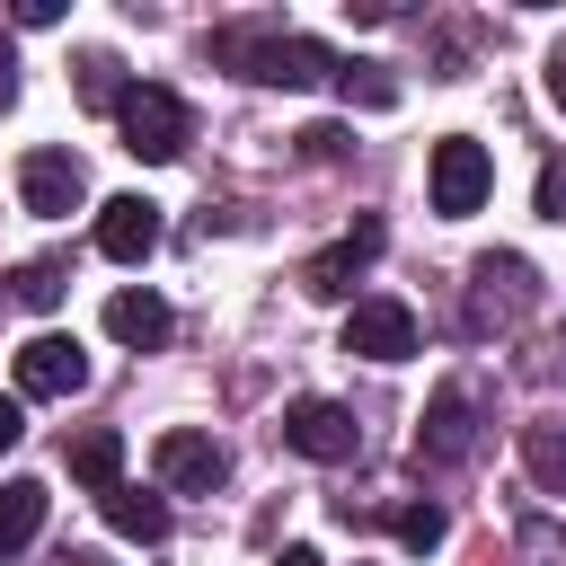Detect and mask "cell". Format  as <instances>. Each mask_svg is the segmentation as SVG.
Masks as SVG:
<instances>
[{
  "label": "cell",
  "instance_id": "cell-1",
  "mask_svg": "<svg viewBox=\"0 0 566 566\" xmlns=\"http://www.w3.org/2000/svg\"><path fill=\"white\" fill-rule=\"evenodd\" d=\"M212 62H230L239 80H265V88L336 80V53H327L318 35H283V27H221V35H212Z\"/></svg>",
  "mask_w": 566,
  "mask_h": 566
},
{
  "label": "cell",
  "instance_id": "cell-2",
  "mask_svg": "<svg viewBox=\"0 0 566 566\" xmlns=\"http://www.w3.org/2000/svg\"><path fill=\"white\" fill-rule=\"evenodd\" d=\"M115 133H124V150H133V159H177V150L195 142V115H186V97H177V88L133 80V88L115 97Z\"/></svg>",
  "mask_w": 566,
  "mask_h": 566
},
{
  "label": "cell",
  "instance_id": "cell-3",
  "mask_svg": "<svg viewBox=\"0 0 566 566\" xmlns=\"http://www.w3.org/2000/svg\"><path fill=\"white\" fill-rule=\"evenodd\" d=\"M469 451H478V389L451 380V389H433V407H424V424H416V460H424V469H460Z\"/></svg>",
  "mask_w": 566,
  "mask_h": 566
},
{
  "label": "cell",
  "instance_id": "cell-4",
  "mask_svg": "<svg viewBox=\"0 0 566 566\" xmlns=\"http://www.w3.org/2000/svg\"><path fill=\"white\" fill-rule=\"evenodd\" d=\"M486 186H495V159H486L469 133L433 142V212H442V221H469V212L486 203Z\"/></svg>",
  "mask_w": 566,
  "mask_h": 566
},
{
  "label": "cell",
  "instance_id": "cell-5",
  "mask_svg": "<svg viewBox=\"0 0 566 566\" xmlns=\"http://www.w3.org/2000/svg\"><path fill=\"white\" fill-rule=\"evenodd\" d=\"M531 301H539V283H531L522 256H478V265H469V327H478V336H486V327H513Z\"/></svg>",
  "mask_w": 566,
  "mask_h": 566
},
{
  "label": "cell",
  "instance_id": "cell-6",
  "mask_svg": "<svg viewBox=\"0 0 566 566\" xmlns=\"http://www.w3.org/2000/svg\"><path fill=\"white\" fill-rule=\"evenodd\" d=\"M283 442L301 451V460H354L363 451V424H354V407H336V398H292L283 407Z\"/></svg>",
  "mask_w": 566,
  "mask_h": 566
},
{
  "label": "cell",
  "instance_id": "cell-7",
  "mask_svg": "<svg viewBox=\"0 0 566 566\" xmlns=\"http://www.w3.org/2000/svg\"><path fill=\"white\" fill-rule=\"evenodd\" d=\"M380 239H389V230H380V221L363 212V221H354V230H345L336 248H318V256L301 265V292H318V301H345V292L363 283V265L380 256Z\"/></svg>",
  "mask_w": 566,
  "mask_h": 566
},
{
  "label": "cell",
  "instance_id": "cell-8",
  "mask_svg": "<svg viewBox=\"0 0 566 566\" xmlns=\"http://www.w3.org/2000/svg\"><path fill=\"white\" fill-rule=\"evenodd\" d=\"M159 486H177V495H212L221 478H230V451L212 442V433H195V424H177V433H159Z\"/></svg>",
  "mask_w": 566,
  "mask_h": 566
},
{
  "label": "cell",
  "instance_id": "cell-9",
  "mask_svg": "<svg viewBox=\"0 0 566 566\" xmlns=\"http://www.w3.org/2000/svg\"><path fill=\"white\" fill-rule=\"evenodd\" d=\"M18 195H27V212L62 221V212H80V195H88V168H80L71 150H27V159H18Z\"/></svg>",
  "mask_w": 566,
  "mask_h": 566
},
{
  "label": "cell",
  "instance_id": "cell-10",
  "mask_svg": "<svg viewBox=\"0 0 566 566\" xmlns=\"http://www.w3.org/2000/svg\"><path fill=\"white\" fill-rule=\"evenodd\" d=\"M345 354H363V363H407V354H416V310H407V301H354Z\"/></svg>",
  "mask_w": 566,
  "mask_h": 566
},
{
  "label": "cell",
  "instance_id": "cell-11",
  "mask_svg": "<svg viewBox=\"0 0 566 566\" xmlns=\"http://www.w3.org/2000/svg\"><path fill=\"white\" fill-rule=\"evenodd\" d=\"M80 380H88L80 336H27V345H18V389H27V398H71Z\"/></svg>",
  "mask_w": 566,
  "mask_h": 566
},
{
  "label": "cell",
  "instance_id": "cell-12",
  "mask_svg": "<svg viewBox=\"0 0 566 566\" xmlns=\"http://www.w3.org/2000/svg\"><path fill=\"white\" fill-rule=\"evenodd\" d=\"M97 248H106L115 265H142V256L159 248V203H150V195H106V203H97Z\"/></svg>",
  "mask_w": 566,
  "mask_h": 566
},
{
  "label": "cell",
  "instance_id": "cell-13",
  "mask_svg": "<svg viewBox=\"0 0 566 566\" xmlns=\"http://www.w3.org/2000/svg\"><path fill=\"white\" fill-rule=\"evenodd\" d=\"M106 336L133 345V354L168 345V301H159V292H115V301H106Z\"/></svg>",
  "mask_w": 566,
  "mask_h": 566
},
{
  "label": "cell",
  "instance_id": "cell-14",
  "mask_svg": "<svg viewBox=\"0 0 566 566\" xmlns=\"http://www.w3.org/2000/svg\"><path fill=\"white\" fill-rule=\"evenodd\" d=\"M522 469L539 495H566V416H531L522 424Z\"/></svg>",
  "mask_w": 566,
  "mask_h": 566
},
{
  "label": "cell",
  "instance_id": "cell-15",
  "mask_svg": "<svg viewBox=\"0 0 566 566\" xmlns=\"http://www.w3.org/2000/svg\"><path fill=\"white\" fill-rule=\"evenodd\" d=\"M44 504H53L44 478H9V486H0V557H18V548L44 531Z\"/></svg>",
  "mask_w": 566,
  "mask_h": 566
},
{
  "label": "cell",
  "instance_id": "cell-16",
  "mask_svg": "<svg viewBox=\"0 0 566 566\" xmlns=\"http://www.w3.org/2000/svg\"><path fill=\"white\" fill-rule=\"evenodd\" d=\"M71 478H80V486H97V495H106V486H124V433H115V424H88V433L71 442Z\"/></svg>",
  "mask_w": 566,
  "mask_h": 566
},
{
  "label": "cell",
  "instance_id": "cell-17",
  "mask_svg": "<svg viewBox=\"0 0 566 566\" xmlns=\"http://www.w3.org/2000/svg\"><path fill=\"white\" fill-rule=\"evenodd\" d=\"M106 522H115L124 539H142V548H150V539H168V504H159V495H142V486H106Z\"/></svg>",
  "mask_w": 566,
  "mask_h": 566
},
{
  "label": "cell",
  "instance_id": "cell-18",
  "mask_svg": "<svg viewBox=\"0 0 566 566\" xmlns=\"http://www.w3.org/2000/svg\"><path fill=\"white\" fill-rule=\"evenodd\" d=\"M336 88H345V106H398V80L380 62H336Z\"/></svg>",
  "mask_w": 566,
  "mask_h": 566
},
{
  "label": "cell",
  "instance_id": "cell-19",
  "mask_svg": "<svg viewBox=\"0 0 566 566\" xmlns=\"http://www.w3.org/2000/svg\"><path fill=\"white\" fill-rule=\"evenodd\" d=\"M389 531H398V548H416V557H424V548H442L451 513H442V504H398V513H389Z\"/></svg>",
  "mask_w": 566,
  "mask_h": 566
},
{
  "label": "cell",
  "instance_id": "cell-20",
  "mask_svg": "<svg viewBox=\"0 0 566 566\" xmlns=\"http://www.w3.org/2000/svg\"><path fill=\"white\" fill-rule=\"evenodd\" d=\"M27 310H53L62 292H71V265H53V256H35V265H18V283H9Z\"/></svg>",
  "mask_w": 566,
  "mask_h": 566
},
{
  "label": "cell",
  "instance_id": "cell-21",
  "mask_svg": "<svg viewBox=\"0 0 566 566\" xmlns=\"http://www.w3.org/2000/svg\"><path fill=\"white\" fill-rule=\"evenodd\" d=\"M80 97L115 115V97H124V80H115V53H80Z\"/></svg>",
  "mask_w": 566,
  "mask_h": 566
},
{
  "label": "cell",
  "instance_id": "cell-22",
  "mask_svg": "<svg viewBox=\"0 0 566 566\" xmlns=\"http://www.w3.org/2000/svg\"><path fill=\"white\" fill-rule=\"evenodd\" d=\"M531 203H539L548 221H566V150H557V159H539V195H531Z\"/></svg>",
  "mask_w": 566,
  "mask_h": 566
},
{
  "label": "cell",
  "instance_id": "cell-23",
  "mask_svg": "<svg viewBox=\"0 0 566 566\" xmlns=\"http://www.w3.org/2000/svg\"><path fill=\"white\" fill-rule=\"evenodd\" d=\"M345 150H354L345 124H310V133H301V159H345Z\"/></svg>",
  "mask_w": 566,
  "mask_h": 566
},
{
  "label": "cell",
  "instance_id": "cell-24",
  "mask_svg": "<svg viewBox=\"0 0 566 566\" xmlns=\"http://www.w3.org/2000/svg\"><path fill=\"white\" fill-rule=\"evenodd\" d=\"M18 433H27V416H18V398H0V451H9Z\"/></svg>",
  "mask_w": 566,
  "mask_h": 566
},
{
  "label": "cell",
  "instance_id": "cell-25",
  "mask_svg": "<svg viewBox=\"0 0 566 566\" xmlns=\"http://www.w3.org/2000/svg\"><path fill=\"white\" fill-rule=\"evenodd\" d=\"M548 97H557V106H566V44H557V53H548Z\"/></svg>",
  "mask_w": 566,
  "mask_h": 566
},
{
  "label": "cell",
  "instance_id": "cell-26",
  "mask_svg": "<svg viewBox=\"0 0 566 566\" xmlns=\"http://www.w3.org/2000/svg\"><path fill=\"white\" fill-rule=\"evenodd\" d=\"M18 97V62H9V35H0V106Z\"/></svg>",
  "mask_w": 566,
  "mask_h": 566
},
{
  "label": "cell",
  "instance_id": "cell-27",
  "mask_svg": "<svg viewBox=\"0 0 566 566\" xmlns=\"http://www.w3.org/2000/svg\"><path fill=\"white\" fill-rule=\"evenodd\" d=\"M274 566H318V548H283V557H274Z\"/></svg>",
  "mask_w": 566,
  "mask_h": 566
},
{
  "label": "cell",
  "instance_id": "cell-28",
  "mask_svg": "<svg viewBox=\"0 0 566 566\" xmlns=\"http://www.w3.org/2000/svg\"><path fill=\"white\" fill-rule=\"evenodd\" d=\"M71 566H106V557H71Z\"/></svg>",
  "mask_w": 566,
  "mask_h": 566
}]
</instances>
